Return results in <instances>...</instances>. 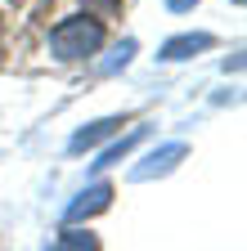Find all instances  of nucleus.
<instances>
[{
  "label": "nucleus",
  "instance_id": "f257e3e1",
  "mask_svg": "<svg viewBox=\"0 0 247 251\" xmlns=\"http://www.w3.org/2000/svg\"><path fill=\"white\" fill-rule=\"evenodd\" d=\"M99 45H104V27L95 18H63V23L50 31V54L63 58V63H77V58L99 54Z\"/></svg>",
  "mask_w": 247,
  "mask_h": 251
},
{
  "label": "nucleus",
  "instance_id": "9b49d317",
  "mask_svg": "<svg viewBox=\"0 0 247 251\" xmlns=\"http://www.w3.org/2000/svg\"><path fill=\"white\" fill-rule=\"evenodd\" d=\"M45 251H58V247H45Z\"/></svg>",
  "mask_w": 247,
  "mask_h": 251
},
{
  "label": "nucleus",
  "instance_id": "0eeeda50",
  "mask_svg": "<svg viewBox=\"0 0 247 251\" xmlns=\"http://www.w3.org/2000/svg\"><path fill=\"white\" fill-rule=\"evenodd\" d=\"M58 251H99V238L95 233H81V229H68L63 242H58Z\"/></svg>",
  "mask_w": 247,
  "mask_h": 251
},
{
  "label": "nucleus",
  "instance_id": "1a4fd4ad",
  "mask_svg": "<svg viewBox=\"0 0 247 251\" xmlns=\"http://www.w3.org/2000/svg\"><path fill=\"white\" fill-rule=\"evenodd\" d=\"M90 9H99V14H117L121 9V0H85Z\"/></svg>",
  "mask_w": 247,
  "mask_h": 251
},
{
  "label": "nucleus",
  "instance_id": "39448f33",
  "mask_svg": "<svg viewBox=\"0 0 247 251\" xmlns=\"http://www.w3.org/2000/svg\"><path fill=\"white\" fill-rule=\"evenodd\" d=\"M198 50H211V36H207V31H184V36H171L158 50V58L162 63H180V58H193Z\"/></svg>",
  "mask_w": 247,
  "mask_h": 251
},
{
  "label": "nucleus",
  "instance_id": "9d476101",
  "mask_svg": "<svg viewBox=\"0 0 247 251\" xmlns=\"http://www.w3.org/2000/svg\"><path fill=\"white\" fill-rule=\"evenodd\" d=\"M166 5H171V9H175V14H189V9H193V5H198V0H166Z\"/></svg>",
  "mask_w": 247,
  "mask_h": 251
},
{
  "label": "nucleus",
  "instance_id": "7ed1b4c3",
  "mask_svg": "<svg viewBox=\"0 0 247 251\" xmlns=\"http://www.w3.org/2000/svg\"><path fill=\"white\" fill-rule=\"evenodd\" d=\"M108 206H112V184H90L85 193H77V198L68 202L63 220H68V225H77V220H85V215H99V211H108Z\"/></svg>",
  "mask_w": 247,
  "mask_h": 251
},
{
  "label": "nucleus",
  "instance_id": "f03ea898",
  "mask_svg": "<svg viewBox=\"0 0 247 251\" xmlns=\"http://www.w3.org/2000/svg\"><path fill=\"white\" fill-rule=\"evenodd\" d=\"M184 152H189V148H184L180 139H171V144H162V148H153L144 162H135V166H131V179H135V184H148V179L171 175V171L184 162Z\"/></svg>",
  "mask_w": 247,
  "mask_h": 251
},
{
  "label": "nucleus",
  "instance_id": "6e6552de",
  "mask_svg": "<svg viewBox=\"0 0 247 251\" xmlns=\"http://www.w3.org/2000/svg\"><path fill=\"white\" fill-rule=\"evenodd\" d=\"M131 54H135V41H121V45L112 50V58L104 63V72H117V68H126V63H131Z\"/></svg>",
  "mask_w": 247,
  "mask_h": 251
},
{
  "label": "nucleus",
  "instance_id": "f8f14e48",
  "mask_svg": "<svg viewBox=\"0 0 247 251\" xmlns=\"http://www.w3.org/2000/svg\"><path fill=\"white\" fill-rule=\"evenodd\" d=\"M234 5H243V0H234Z\"/></svg>",
  "mask_w": 247,
  "mask_h": 251
},
{
  "label": "nucleus",
  "instance_id": "20e7f679",
  "mask_svg": "<svg viewBox=\"0 0 247 251\" xmlns=\"http://www.w3.org/2000/svg\"><path fill=\"white\" fill-rule=\"evenodd\" d=\"M117 130H121V117H104V121H90V126H81V130L68 139V152H85V148H95V144L112 139Z\"/></svg>",
  "mask_w": 247,
  "mask_h": 251
},
{
  "label": "nucleus",
  "instance_id": "423d86ee",
  "mask_svg": "<svg viewBox=\"0 0 247 251\" xmlns=\"http://www.w3.org/2000/svg\"><path fill=\"white\" fill-rule=\"evenodd\" d=\"M144 135H148V126H135L131 135H121V139H112V144H108V148L99 152V162H90V166H95V171H104V166L121 162V157H126V152H131V148H135V144H139Z\"/></svg>",
  "mask_w": 247,
  "mask_h": 251
}]
</instances>
